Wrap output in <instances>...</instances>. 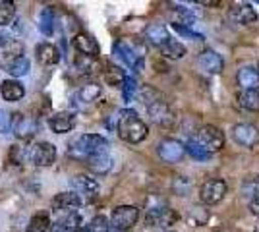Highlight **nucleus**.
<instances>
[{"label": "nucleus", "mask_w": 259, "mask_h": 232, "mask_svg": "<svg viewBox=\"0 0 259 232\" xmlns=\"http://www.w3.org/2000/svg\"><path fill=\"white\" fill-rule=\"evenodd\" d=\"M101 93H103V87L99 83H87L77 91V99L81 105H91L101 97Z\"/></svg>", "instance_id": "26"}, {"label": "nucleus", "mask_w": 259, "mask_h": 232, "mask_svg": "<svg viewBox=\"0 0 259 232\" xmlns=\"http://www.w3.org/2000/svg\"><path fill=\"white\" fill-rule=\"evenodd\" d=\"M0 93H2V99L8 101V103H16V101L23 99L25 95V89L18 79H6L0 83Z\"/></svg>", "instance_id": "21"}, {"label": "nucleus", "mask_w": 259, "mask_h": 232, "mask_svg": "<svg viewBox=\"0 0 259 232\" xmlns=\"http://www.w3.org/2000/svg\"><path fill=\"white\" fill-rule=\"evenodd\" d=\"M232 135L234 142L244 147H253L259 144V130L251 124H236L232 128Z\"/></svg>", "instance_id": "13"}, {"label": "nucleus", "mask_w": 259, "mask_h": 232, "mask_svg": "<svg viewBox=\"0 0 259 232\" xmlns=\"http://www.w3.org/2000/svg\"><path fill=\"white\" fill-rule=\"evenodd\" d=\"M257 72H259V66H257Z\"/></svg>", "instance_id": "41"}, {"label": "nucleus", "mask_w": 259, "mask_h": 232, "mask_svg": "<svg viewBox=\"0 0 259 232\" xmlns=\"http://www.w3.org/2000/svg\"><path fill=\"white\" fill-rule=\"evenodd\" d=\"M23 157L35 166H51L56 161V147L49 142H37L23 151Z\"/></svg>", "instance_id": "3"}, {"label": "nucleus", "mask_w": 259, "mask_h": 232, "mask_svg": "<svg viewBox=\"0 0 259 232\" xmlns=\"http://www.w3.org/2000/svg\"><path fill=\"white\" fill-rule=\"evenodd\" d=\"M238 83L244 87V91H251V89H259V72L257 68L246 66L238 72Z\"/></svg>", "instance_id": "23"}, {"label": "nucleus", "mask_w": 259, "mask_h": 232, "mask_svg": "<svg viewBox=\"0 0 259 232\" xmlns=\"http://www.w3.org/2000/svg\"><path fill=\"white\" fill-rule=\"evenodd\" d=\"M27 70H29V60L27 58H20V60H16L10 68H8V72H10L14 77H22L27 74Z\"/></svg>", "instance_id": "32"}, {"label": "nucleus", "mask_w": 259, "mask_h": 232, "mask_svg": "<svg viewBox=\"0 0 259 232\" xmlns=\"http://www.w3.org/2000/svg\"><path fill=\"white\" fill-rule=\"evenodd\" d=\"M53 27H54V16L51 8H45L39 16V31L43 35H53Z\"/></svg>", "instance_id": "29"}, {"label": "nucleus", "mask_w": 259, "mask_h": 232, "mask_svg": "<svg viewBox=\"0 0 259 232\" xmlns=\"http://www.w3.org/2000/svg\"><path fill=\"white\" fill-rule=\"evenodd\" d=\"M20 58H23L22 41L10 39V41L0 44V66L4 68V70H8V68H10L16 60H20Z\"/></svg>", "instance_id": "9"}, {"label": "nucleus", "mask_w": 259, "mask_h": 232, "mask_svg": "<svg viewBox=\"0 0 259 232\" xmlns=\"http://www.w3.org/2000/svg\"><path fill=\"white\" fill-rule=\"evenodd\" d=\"M157 153L164 163H178L186 155V147L178 140H162L157 145Z\"/></svg>", "instance_id": "10"}, {"label": "nucleus", "mask_w": 259, "mask_h": 232, "mask_svg": "<svg viewBox=\"0 0 259 232\" xmlns=\"http://www.w3.org/2000/svg\"><path fill=\"white\" fill-rule=\"evenodd\" d=\"M35 56H37L39 64H43V66H53V64H58V60H60V53H58V49L51 43L37 44V49H35Z\"/></svg>", "instance_id": "20"}, {"label": "nucleus", "mask_w": 259, "mask_h": 232, "mask_svg": "<svg viewBox=\"0 0 259 232\" xmlns=\"http://www.w3.org/2000/svg\"><path fill=\"white\" fill-rule=\"evenodd\" d=\"M186 149H188V151H190V155H192L194 159H197V161H207V159L211 157V153H207L201 145L195 144V140H192V142L188 144V147H186Z\"/></svg>", "instance_id": "35"}, {"label": "nucleus", "mask_w": 259, "mask_h": 232, "mask_svg": "<svg viewBox=\"0 0 259 232\" xmlns=\"http://www.w3.org/2000/svg\"><path fill=\"white\" fill-rule=\"evenodd\" d=\"M49 126L54 133H68L76 128V116L72 112H58L51 116Z\"/></svg>", "instance_id": "18"}, {"label": "nucleus", "mask_w": 259, "mask_h": 232, "mask_svg": "<svg viewBox=\"0 0 259 232\" xmlns=\"http://www.w3.org/2000/svg\"><path fill=\"white\" fill-rule=\"evenodd\" d=\"M76 66L79 72H85V74H91L95 68H97V62H95V58H89V56H77L76 60Z\"/></svg>", "instance_id": "34"}, {"label": "nucleus", "mask_w": 259, "mask_h": 232, "mask_svg": "<svg viewBox=\"0 0 259 232\" xmlns=\"http://www.w3.org/2000/svg\"><path fill=\"white\" fill-rule=\"evenodd\" d=\"M197 66L203 74H219L223 72V58L215 51H203L197 58Z\"/></svg>", "instance_id": "16"}, {"label": "nucleus", "mask_w": 259, "mask_h": 232, "mask_svg": "<svg viewBox=\"0 0 259 232\" xmlns=\"http://www.w3.org/2000/svg\"><path fill=\"white\" fill-rule=\"evenodd\" d=\"M122 89H124V99L126 101L132 99V97H134V93L138 91L134 77H124V81H122Z\"/></svg>", "instance_id": "36"}, {"label": "nucleus", "mask_w": 259, "mask_h": 232, "mask_svg": "<svg viewBox=\"0 0 259 232\" xmlns=\"http://www.w3.org/2000/svg\"><path fill=\"white\" fill-rule=\"evenodd\" d=\"M79 205H81V199L77 198V194H74V192H62V194L54 196L53 203H51L53 211L58 213V215H60V213H62V215L77 213Z\"/></svg>", "instance_id": "8"}, {"label": "nucleus", "mask_w": 259, "mask_h": 232, "mask_svg": "<svg viewBox=\"0 0 259 232\" xmlns=\"http://www.w3.org/2000/svg\"><path fill=\"white\" fill-rule=\"evenodd\" d=\"M176 219H178V215L168 207H155L147 213V222L153 228H168L176 222Z\"/></svg>", "instance_id": "12"}, {"label": "nucleus", "mask_w": 259, "mask_h": 232, "mask_svg": "<svg viewBox=\"0 0 259 232\" xmlns=\"http://www.w3.org/2000/svg\"><path fill=\"white\" fill-rule=\"evenodd\" d=\"M172 188L178 196H188V192L192 190V182L186 176H176L172 182Z\"/></svg>", "instance_id": "33"}, {"label": "nucleus", "mask_w": 259, "mask_h": 232, "mask_svg": "<svg viewBox=\"0 0 259 232\" xmlns=\"http://www.w3.org/2000/svg\"><path fill=\"white\" fill-rule=\"evenodd\" d=\"M81 226V217L77 213L70 215H60L56 221L51 224V232H79Z\"/></svg>", "instance_id": "17"}, {"label": "nucleus", "mask_w": 259, "mask_h": 232, "mask_svg": "<svg viewBox=\"0 0 259 232\" xmlns=\"http://www.w3.org/2000/svg\"><path fill=\"white\" fill-rule=\"evenodd\" d=\"M79 232H87V230H85V228H81V230H79Z\"/></svg>", "instance_id": "39"}, {"label": "nucleus", "mask_w": 259, "mask_h": 232, "mask_svg": "<svg viewBox=\"0 0 259 232\" xmlns=\"http://www.w3.org/2000/svg\"><path fill=\"white\" fill-rule=\"evenodd\" d=\"M145 39L151 44H155V47H162V44L168 43L170 35H168V29L164 25H161V23H151L145 29Z\"/></svg>", "instance_id": "22"}, {"label": "nucleus", "mask_w": 259, "mask_h": 232, "mask_svg": "<svg viewBox=\"0 0 259 232\" xmlns=\"http://www.w3.org/2000/svg\"><path fill=\"white\" fill-rule=\"evenodd\" d=\"M161 49L162 53L166 56H170V58H182L186 55V47L180 41H176V39H168V43L162 44Z\"/></svg>", "instance_id": "30"}, {"label": "nucleus", "mask_w": 259, "mask_h": 232, "mask_svg": "<svg viewBox=\"0 0 259 232\" xmlns=\"http://www.w3.org/2000/svg\"><path fill=\"white\" fill-rule=\"evenodd\" d=\"M147 112H149L151 120L155 122V124H159V126H168V124H172V120H174L172 109L168 107L166 101H162V97L149 103V105H147Z\"/></svg>", "instance_id": "11"}, {"label": "nucleus", "mask_w": 259, "mask_h": 232, "mask_svg": "<svg viewBox=\"0 0 259 232\" xmlns=\"http://www.w3.org/2000/svg\"><path fill=\"white\" fill-rule=\"evenodd\" d=\"M116 130H118L120 137L128 144H141L149 135L147 124L141 120L140 114L132 111V109L120 111L118 120H116Z\"/></svg>", "instance_id": "1"}, {"label": "nucleus", "mask_w": 259, "mask_h": 232, "mask_svg": "<svg viewBox=\"0 0 259 232\" xmlns=\"http://www.w3.org/2000/svg\"><path fill=\"white\" fill-rule=\"evenodd\" d=\"M228 186L225 180L221 178H213V180H207L205 184L201 186V201L207 205H215L221 199L227 196Z\"/></svg>", "instance_id": "7"}, {"label": "nucleus", "mask_w": 259, "mask_h": 232, "mask_svg": "<svg viewBox=\"0 0 259 232\" xmlns=\"http://www.w3.org/2000/svg\"><path fill=\"white\" fill-rule=\"evenodd\" d=\"M238 103L248 109V111L259 112V89H251V91H242L238 95Z\"/></svg>", "instance_id": "27"}, {"label": "nucleus", "mask_w": 259, "mask_h": 232, "mask_svg": "<svg viewBox=\"0 0 259 232\" xmlns=\"http://www.w3.org/2000/svg\"><path fill=\"white\" fill-rule=\"evenodd\" d=\"M74 47L81 56H89V58H97L99 55V44L97 41L87 33H77L74 37Z\"/></svg>", "instance_id": "19"}, {"label": "nucleus", "mask_w": 259, "mask_h": 232, "mask_svg": "<svg viewBox=\"0 0 259 232\" xmlns=\"http://www.w3.org/2000/svg\"><path fill=\"white\" fill-rule=\"evenodd\" d=\"M14 18H16V6H14V2L0 0V27H6L8 23L14 22Z\"/></svg>", "instance_id": "28"}, {"label": "nucleus", "mask_w": 259, "mask_h": 232, "mask_svg": "<svg viewBox=\"0 0 259 232\" xmlns=\"http://www.w3.org/2000/svg\"><path fill=\"white\" fill-rule=\"evenodd\" d=\"M228 20L238 25H251L257 20V14L253 10V6H249V4H234L228 10Z\"/></svg>", "instance_id": "15"}, {"label": "nucleus", "mask_w": 259, "mask_h": 232, "mask_svg": "<svg viewBox=\"0 0 259 232\" xmlns=\"http://www.w3.org/2000/svg\"><path fill=\"white\" fill-rule=\"evenodd\" d=\"M51 224H53L51 222V215L47 211H37L29 219V222H27L25 232H49L51 230Z\"/></svg>", "instance_id": "24"}, {"label": "nucleus", "mask_w": 259, "mask_h": 232, "mask_svg": "<svg viewBox=\"0 0 259 232\" xmlns=\"http://www.w3.org/2000/svg\"><path fill=\"white\" fill-rule=\"evenodd\" d=\"M87 166H89L95 174L103 176V174H107L108 170L112 168V159H110L108 153L95 155V157H89V159H87Z\"/></svg>", "instance_id": "25"}, {"label": "nucleus", "mask_w": 259, "mask_h": 232, "mask_svg": "<svg viewBox=\"0 0 259 232\" xmlns=\"http://www.w3.org/2000/svg\"><path fill=\"white\" fill-rule=\"evenodd\" d=\"M255 232H259V224H257V228H255Z\"/></svg>", "instance_id": "40"}, {"label": "nucleus", "mask_w": 259, "mask_h": 232, "mask_svg": "<svg viewBox=\"0 0 259 232\" xmlns=\"http://www.w3.org/2000/svg\"><path fill=\"white\" fill-rule=\"evenodd\" d=\"M249 211H251V213L259 219V198H255L251 203H249Z\"/></svg>", "instance_id": "38"}, {"label": "nucleus", "mask_w": 259, "mask_h": 232, "mask_svg": "<svg viewBox=\"0 0 259 232\" xmlns=\"http://www.w3.org/2000/svg\"><path fill=\"white\" fill-rule=\"evenodd\" d=\"M195 144H199L207 153H217L225 147V133L221 132L217 126H203L199 132L195 133Z\"/></svg>", "instance_id": "4"}, {"label": "nucleus", "mask_w": 259, "mask_h": 232, "mask_svg": "<svg viewBox=\"0 0 259 232\" xmlns=\"http://www.w3.org/2000/svg\"><path fill=\"white\" fill-rule=\"evenodd\" d=\"M114 55L118 60H122L126 66H130L132 70H140L141 64H143V60H141V55H138L136 51H134V47L128 43H124V41H118L116 47H114Z\"/></svg>", "instance_id": "14"}, {"label": "nucleus", "mask_w": 259, "mask_h": 232, "mask_svg": "<svg viewBox=\"0 0 259 232\" xmlns=\"http://www.w3.org/2000/svg\"><path fill=\"white\" fill-rule=\"evenodd\" d=\"M74 194H77V198L81 199H93L99 196V182L95 178L85 176V174H76V176L70 180Z\"/></svg>", "instance_id": "6"}, {"label": "nucleus", "mask_w": 259, "mask_h": 232, "mask_svg": "<svg viewBox=\"0 0 259 232\" xmlns=\"http://www.w3.org/2000/svg\"><path fill=\"white\" fill-rule=\"evenodd\" d=\"M107 151H108V142L103 135H99V133L79 135L77 140L72 142V147H70V155L77 157V159H89V157L107 153Z\"/></svg>", "instance_id": "2"}, {"label": "nucleus", "mask_w": 259, "mask_h": 232, "mask_svg": "<svg viewBox=\"0 0 259 232\" xmlns=\"http://www.w3.org/2000/svg\"><path fill=\"white\" fill-rule=\"evenodd\" d=\"M140 219V211L138 207H134V205H120L116 209L112 211V215H110V224H112V228L114 230H128L132 228L136 222Z\"/></svg>", "instance_id": "5"}, {"label": "nucleus", "mask_w": 259, "mask_h": 232, "mask_svg": "<svg viewBox=\"0 0 259 232\" xmlns=\"http://www.w3.org/2000/svg\"><path fill=\"white\" fill-rule=\"evenodd\" d=\"M85 230L87 232H110V224H108L107 217L99 215V217H95L93 221L87 224Z\"/></svg>", "instance_id": "31"}, {"label": "nucleus", "mask_w": 259, "mask_h": 232, "mask_svg": "<svg viewBox=\"0 0 259 232\" xmlns=\"http://www.w3.org/2000/svg\"><path fill=\"white\" fill-rule=\"evenodd\" d=\"M8 112L6 111H0V132H6L8 130Z\"/></svg>", "instance_id": "37"}]
</instances>
